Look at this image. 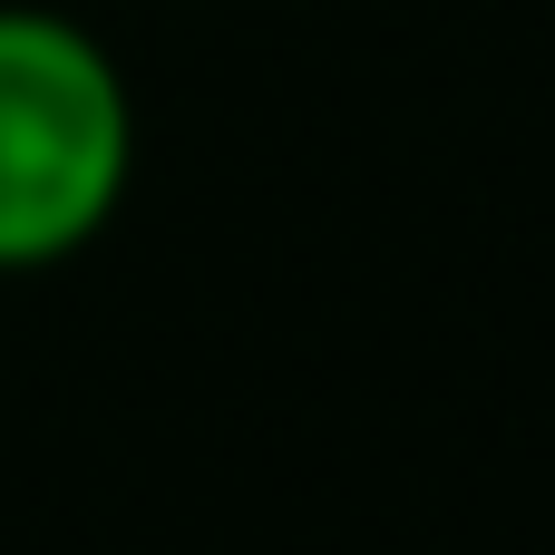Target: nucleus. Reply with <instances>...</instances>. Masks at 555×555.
Returning a JSON list of instances; mask_svg holds the SVG:
<instances>
[{
  "label": "nucleus",
  "mask_w": 555,
  "mask_h": 555,
  "mask_svg": "<svg viewBox=\"0 0 555 555\" xmlns=\"http://www.w3.org/2000/svg\"><path fill=\"white\" fill-rule=\"evenodd\" d=\"M127 176V107L107 59L10 10L0 20V263H39L78 244Z\"/></svg>",
  "instance_id": "obj_1"
}]
</instances>
